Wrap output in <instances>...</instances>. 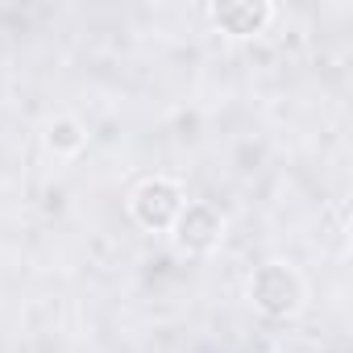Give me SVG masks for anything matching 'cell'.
<instances>
[{
    "instance_id": "6da1fadb",
    "label": "cell",
    "mask_w": 353,
    "mask_h": 353,
    "mask_svg": "<svg viewBox=\"0 0 353 353\" xmlns=\"http://www.w3.org/2000/svg\"><path fill=\"white\" fill-rule=\"evenodd\" d=\"M250 303L266 316V320H291L303 312L307 303V283L295 266L287 262H262L250 274Z\"/></svg>"
},
{
    "instance_id": "7a4b0ae2",
    "label": "cell",
    "mask_w": 353,
    "mask_h": 353,
    "mask_svg": "<svg viewBox=\"0 0 353 353\" xmlns=\"http://www.w3.org/2000/svg\"><path fill=\"white\" fill-rule=\"evenodd\" d=\"M183 204H188V196H183L179 183L166 179V174H150L129 196V216L150 233H170L174 216L183 212Z\"/></svg>"
},
{
    "instance_id": "3957f363",
    "label": "cell",
    "mask_w": 353,
    "mask_h": 353,
    "mask_svg": "<svg viewBox=\"0 0 353 353\" xmlns=\"http://www.w3.org/2000/svg\"><path fill=\"white\" fill-rule=\"evenodd\" d=\"M170 233H174V245H179L183 254H208V250H216L221 237H225V216H221L212 204L192 200V204H183L179 216H174Z\"/></svg>"
},
{
    "instance_id": "277c9868",
    "label": "cell",
    "mask_w": 353,
    "mask_h": 353,
    "mask_svg": "<svg viewBox=\"0 0 353 353\" xmlns=\"http://www.w3.org/2000/svg\"><path fill=\"white\" fill-rule=\"evenodd\" d=\"M274 21V5L266 0H225L212 9V26L229 38H254Z\"/></svg>"
},
{
    "instance_id": "5b68a950",
    "label": "cell",
    "mask_w": 353,
    "mask_h": 353,
    "mask_svg": "<svg viewBox=\"0 0 353 353\" xmlns=\"http://www.w3.org/2000/svg\"><path fill=\"white\" fill-rule=\"evenodd\" d=\"M83 141H88V129H83L75 117H59V121H50V129H46V150L59 154V158L79 154Z\"/></svg>"
}]
</instances>
